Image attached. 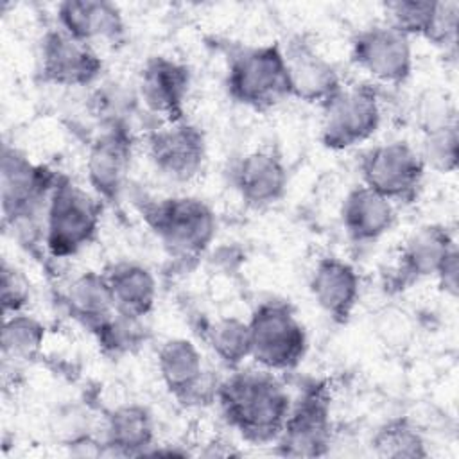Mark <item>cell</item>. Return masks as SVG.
I'll return each mask as SVG.
<instances>
[{"instance_id":"6da1fadb","label":"cell","mask_w":459,"mask_h":459,"mask_svg":"<svg viewBox=\"0 0 459 459\" xmlns=\"http://www.w3.org/2000/svg\"><path fill=\"white\" fill-rule=\"evenodd\" d=\"M217 402L228 425L256 445L276 441L292 405L280 378L264 368L233 369L219 384Z\"/></svg>"},{"instance_id":"7a4b0ae2","label":"cell","mask_w":459,"mask_h":459,"mask_svg":"<svg viewBox=\"0 0 459 459\" xmlns=\"http://www.w3.org/2000/svg\"><path fill=\"white\" fill-rule=\"evenodd\" d=\"M143 219L165 251L178 262H194L212 246L217 219L208 203L192 195H172L151 203Z\"/></svg>"},{"instance_id":"3957f363","label":"cell","mask_w":459,"mask_h":459,"mask_svg":"<svg viewBox=\"0 0 459 459\" xmlns=\"http://www.w3.org/2000/svg\"><path fill=\"white\" fill-rule=\"evenodd\" d=\"M102 204L70 178L59 174L43 215V244L50 256L68 258L93 242Z\"/></svg>"},{"instance_id":"277c9868","label":"cell","mask_w":459,"mask_h":459,"mask_svg":"<svg viewBox=\"0 0 459 459\" xmlns=\"http://www.w3.org/2000/svg\"><path fill=\"white\" fill-rule=\"evenodd\" d=\"M230 97L255 111H267L290 97L280 43L238 48L231 54L226 74Z\"/></svg>"},{"instance_id":"5b68a950","label":"cell","mask_w":459,"mask_h":459,"mask_svg":"<svg viewBox=\"0 0 459 459\" xmlns=\"http://www.w3.org/2000/svg\"><path fill=\"white\" fill-rule=\"evenodd\" d=\"M59 174L32 163L23 152L4 145L0 167V197L4 226L27 235L39 215H45L48 197Z\"/></svg>"},{"instance_id":"8992f818","label":"cell","mask_w":459,"mask_h":459,"mask_svg":"<svg viewBox=\"0 0 459 459\" xmlns=\"http://www.w3.org/2000/svg\"><path fill=\"white\" fill-rule=\"evenodd\" d=\"M251 359L273 373L298 368L307 353L308 337L303 323L287 301L260 303L247 319Z\"/></svg>"},{"instance_id":"52a82bcc","label":"cell","mask_w":459,"mask_h":459,"mask_svg":"<svg viewBox=\"0 0 459 459\" xmlns=\"http://www.w3.org/2000/svg\"><path fill=\"white\" fill-rule=\"evenodd\" d=\"M319 140L330 151H346L368 142L380 126L378 91L371 84L341 86L321 104Z\"/></svg>"},{"instance_id":"ba28073f","label":"cell","mask_w":459,"mask_h":459,"mask_svg":"<svg viewBox=\"0 0 459 459\" xmlns=\"http://www.w3.org/2000/svg\"><path fill=\"white\" fill-rule=\"evenodd\" d=\"M362 185L394 203H412L425 178L418 151L402 140L368 149L359 161Z\"/></svg>"},{"instance_id":"9c48e42d","label":"cell","mask_w":459,"mask_h":459,"mask_svg":"<svg viewBox=\"0 0 459 459\" xmlns=\"http://www.w3.org/2000/svg\"><path fill=\"white\" fill-rule=\"evenodd\" d=\"M278 454L289 457L325 455L332 443L330 394L325 384L312 382L290 405L289 416L276 437Z\"/></svg>"},{"instance_id":"30bf717a","label":"cell","mask_w":459,"mask_h":459,"mask_svg":"<svg viewBox=\"0 0 459 459\" xmlns=\"http://www.w3.org/2000/svg\"><path fill=\"white\" fill-rule=\"evenodd\" d=\"M351 61L373 81L384 86H400L414 68L411 38L387 23L369 25L351 39Z\"/></svg>"},{"instance_id":"8fae6325","label":"cell","mask_w":459,"mask_h":459,"mask_svg":"<svg viewBox=\"0 0 459 459\" xmlns=\"http://www.w3.org/2000/svg\"><path fill=\"white\" fill-rule=\"evenodd\" d=\"M158 373L165 389L185 407L217 400L219 384L204 369L199 348L186 337H170L158 350Z\"/></svg>"},{"instance_id":"7c38bea8","label":"cell","mask_w":459,"mask_h":459,"mask_svg":"<svg viewBox=\"0 0 459 459\" xmlns=\"http://www.w3.org/2000/svg\"><path fill=\"white\" fill-rule=\"evenodd\" d=\"M147 154L154 169L172 181L194 179L206 161V138L188 120L163 122L147 136Z\"/></svg>"},{"instance_id":"4fadbf2b","label":"cell","mask_w":459,"mask_h":459,"mask_svg":"<svg viewBox=\"0 0 459 459\" xmlns=\"http://www.w3.org/2000/svg\"><path fill=\"white\" fill-rule=\"evenodd\" d=\"M104 68L95 47L72 38L59 27L41 38L39 74L45 82L65 88L93 84Z\"/></svg>"},{"instance_id":"5bb4252c","label":"cell","mask_w":459,"mask_h":459,"mask_svg":"<svg viewBox=\"0 0 459 459\" xmlns=\"http://www.w3.org/2000/svg\"><path fill=\"white\" fill-rule=\"evenodd\" d=\"M190 86L192 74L185 63L169 56H151L140 70L138 99L161 122H178L185 118Z\"/></svg>"},{"instance_id":"9a60e30c","label":"cell","mask_w":459,"mask_h":459,"mask_svg":"<svg viewBox=\"0 0 459 459\" xmlns=\"http://www.w3.org/2000/svg\"><path fill=\"white\" fill-rule=\"evenodd\" d=\"M280 47L290 97L321 106L341 90L342 79L337 68L307 38L294 36Z\"/></svg>"},{"instance_id":"2e32d148","label":"cell","mask_w":459,"mask_h":459,"mask_svg":"<svg viewBox=\"0 0 459 459\" xmlns=\"http://www.w3.org/2000/svg\"><path fill=\"white\" fill-rule=\"evenodd\" d=\"M133 154L131 127H102L90 142L86 154V176L93 194L117 203L124 192Z\"/></svg>"},{"instance_id":"e0dca14e","label":"cell","mask_w":459,"mask_h":459,"mask_svg":"<svg viewBox=\"0 0 459 459\" xmlns=\"http://www.w3.org/2000/svg\"><path fill=\"white\" fill-rule=\"evenodd\" d=\"M231 183L246 204L264 208L285 195L289 170L278 152L256 149L237 160L231 169Z\"/></svg>"},{"instance_id":"ac0fdd59","label":"cell","mask_w":459,"mask_h":459,"mask_svg":"<svg viewBox=\"0 0 459 459\" xmlns=\"http://www.w3.org/2000/svg\"><path fill=\"white\" fill-rule=\"evenodd\" d=\"M308 289L316 305L333 323L342 325L348 323L359 303L360 278L350 262L339 256H323L310 273Z\"/></svg>"},{"instance_id":"d6986e66","label":"cell","mask_w":459,"mask_h":459,"mask_svg":"<svg viewBox=\"0 0 459 459\" xmlns=\"http://www.w3.org/2000/svg\"><path fill=\"white\" fill-rule=\"evenodd\" d=\"M457 247L450 230L443 224H423L414 228L400 249L394 281L402 289L437 274L448 253Z\"/></svg>"},{"instance_id":"ffe728a7","label":"cell","mask_w":459,"mask_h":459,"mask_svg":"<svg viewBox=\"0 0 459 459\" xmlns=\"http://www.w3.org/2000/svg\"><path fill=\"white\" fill-rule=\"evenodd\" d=\"M57 27L84 43H118L126 36V22L117 4L108 0H66L56 9Z\"/></svg>"},{"instance_id":"44dd1931","label":"cell","mask_w":459,"mask_h":459,"mask_svg":"<svg viewBox=\"0 0 459 459\" xmlns=\"http://www.w3.org/2000/svg\"><path fill=\"white\" fill-rule=\"evenodd\" d=\"M394 204L366 185L351 188L341 204V222L350 240L371 244L384 237L394 224Z\"/></svg>"},{"instance_id":"7402d4cb","label":"cell","mask_w":459,"mask_h":459,"mask_svg":"<svg viewBox=\"0 0 459 459\" xmlns=\"http://www.w3.org/2000/svg\"><path fill=\"white\" fill-rule=\"evenodd\" d=\"M104 278L109 287L115 312L131 319H145L158 298V283L149 267L131 260L108 265Z\"/></svg>"},{"instance_id":"603a6c76","label":"cell","mask_w":459,"mask_h":459,"mask_svg":"<svg viewBox=\"0 0 459 459\" xmlns=\"http://www.w3.org/2000/svg\"><path fill=\"white\" fill-rule=\"evenodd\" d=\"M154 416L136 402L111 409L104 423V446L115 455H143L154 445Z\"/></svg>"},{"instance_id":"cb8c5ba5","label":"cell","mask_w":459,"mask_h":459,"mask_svg":"<svg viewBox=\"0 0 459 459\" xmlns=\"http://www.w3.org/2000/svg\"><path fill=\"white\" fill-rule=\"evenodd\" d=\"M63 303L79 325L95 333L104 323L115 316L104 273L84 271L72 278L63 294Z\"/></svg>"},{"instance_id":"d4e9b609","label":"cell","mask_w":459,"mask_h":459,"mask_svg":"<svg viewBox=\"0 0 459 459\" xmlns=\"http://www.w3.org/2000/svg\"><path fill=\"white\" fill-rule=\"evenodd\" d=\"M45 335V325L23 310L4 316L0 335L4 362L18 366L36 360L43 351Z\"/></svg>"},{"instance_id":"484cf974","label":"cell","mask_w":459,"mask_h":459,"mask_svg":"<svg viewBox=\"0 0 459 459\" xmlns=\"http://www.w3.org/2000/svg\"><path fill=\"white\" fill-rule=\"evenodd\" d=\"M203 335L212 353L228 369H238L246 359H251L247 321L224 316L208 323Z\"/></svg>"},{"instance_id":"4316f807","label":"cell","mask_w":459,"mask_h":459,"mask_svg":"<svg viewBox=\"0 0 459 459\" xmlns=\"http://www.w3.org/2000/svg\"><path fill=\"white\" fill-rule=\"evenodd\" d=\"M371 446L378 457L420 459L427 457V443L421 432L403 418L389 420L371 437Z\"/></svg>"},{"instance_id":"83f0119b","label":"cell","mask_w":459,"mask_h":459,"mask_svg":"<svg viewBox=\"0 0 459 459\" xmlns=\"http://www.w3.org/2000/svg\"><path fill=\"white\" fill-rule=\"evenodd\" d=\"M436 2L430 0H394L384 4V14L389 27L396 29L407 38H427Z\"/></svg>"},{"instance_id":"f1b7e54d","label":"cell","mask_w":459,"mask_h":459,"mask_svg":"<svg viewBox=\"0 0 459 459\" xmlns=\"http://www.w3.org/2000/svg\"><path fill=\"white\" fill-rule=\"evenodd\" d=\"M425 169L437 174H452L459 160V131L457 124L421 134V147L418 151Z\"/></svg>"},{"instance_id":"f546056e","label":"cell","mask_w":459,"mask_h":459,"mask_svg":"<svg viewBox=\"0 0 459 459\" xmlns=\"http://www.w3.org/2000/svg\"><path fill=\"white\" fill-rule=\"evenodd\" d=\"M414 118L421 134L457 124L455 102L446 90L429 86L416 99Z\"/></svg>"},{"instance_id":"4dcf8cb0","label":"cell","mask_w":459,"mask_h":459,"mask_svg":"<svg viewBox=\"0 0 459 459\" xmlns=\"http://www.w3.org/2000/svg\"><path fill=\"white\" fill-rule=\"evenodd\" d=\"M93 335L106 353L120 357L134 351L143 344V319H131L115 312V316L108 323H104Z\"/></svg>"},{"instance_id":"1f68e13d","label":"cell","mask_w":459,"mask_h":459,"mask_svg":"<svg viewBox=\"0 0 459 459\" xmlns=\"http://www.w3.org/2000/svg\"><path fill=\"white\" fill-rule=\"evenodd\" d=\"M457 25H459V2L455 0L436 2L434 18L425 39L445 50L454 48L457 41Z\"/></svg>"},{"instance_id":"d6a6232c","label":"cell","mask_w":459,"mask_h":459,"mask_svg":"<svg viewBox=\"0 0 459 459\" xmlns=\"http://www.w3.org/2000/svg\"><path fill=\"white\" fill-rule=\"evenodd\" d=\"M30 298L29 285L20 271L7 262L2 264V308L4 316L22 312Z\"/></svg>"},{"instance_id":"836d02e7","label":"cell","mask_w":459,"mask_h":459,"mask_svg":"<svg viewBox=\"0 0 459 459\" xmlns=\"http://www.w3.org/2000/svg\"><path fill=\"white\" fill-rule=\"evenodd\" d=\"M457 271H459V253H457V247H454L436 274L439 287L445 290V294L452 298L457 296V281H459Z\"/></svg>"}]
</instances>
